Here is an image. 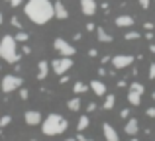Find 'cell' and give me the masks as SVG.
<instances>
[{"mask_svg": "<svg viewBox=\"0 0 155 141\" xmlns=\"http://www.w3.org/2000/svg\"><path fill=\"white\" fill-rule=\"evenodd\" d=\"M24 14L38 26L53 20V2L51 0H28L24 4Z\"/></svg>", "mask_w": 155, "mask_h": 141, "instance_id": "cell-1", "label": "cell"}, {"mask_svg": "<svg viewBox=\"0 0 155 141\" xmlns=\"http://www.w3.org/2000/svg\"><path fill=\"white\" fill-rule=\"evenodd\" d=\"M67 127H69V122H67V118H63L61 114H49L41 122L43 135H49V137L65 133V131H67Z\"/></svg>", "mask_w": 155, "mask_h": 141, "instance_id": "cell-2", "label": "cell"}, {"mask_svg": "<svg viewBox=\"0 0 155 141\" xmlns=\"http://www.w3.org/2000/svg\"><path fill=\"white\" fill-rule=\"evenodd\" d=\"M0 57L6 63H10V65L20 63L22 55L18 53V43H16L14 35H4V37L0 39Z\"/></svg>", "mask_w": 155, "mask_h": 141, "instance_id": "cell-3", "label": "cell"}, {"mask_svg": "<svg viewBox=\"0 0 155 141\" xmlns=\"http://www.w3.org/2000/svg\"><path fill=\"white\" fill-rule=\"evenodd\" d=\"M22 86H24V79L20 75H6L2 79V82H0V88H2V92H6V94H10V92H14V90H20Z\"/></svg>", "mask_w": 155, "mask_h": 141, "instance_id": "cell-4", "label": "cell"}, {"mask_svg": "<svg viewBox=\"0 0 155 141\" xmlns=\"http://www.w3.org/2000/svg\"><path fill=\"white\" fill-rule=\"evenodd\" d=\"M73 67V61H71V57H57V59H53L51 61V69L55 75H67V71Z\"/></svg>", "mask_w": 155, "mask_h": 141, "instance_id": "cell-5", "label": "cell"}, {"mask_svg": "<svg viewBox=\"0 0 155 141\" xmlns=\"http://www.w3.org/2000/svg\"><path fill=\"white\" fill-rule=\"evenodd\" d=\"M53 47H55V51L61 53V57H73L77 53V47H73L67 39H61V37H57L53 41Z\"/></svg>", "mask_w": 155, "mask_h": 141, "instance_id": "cell-6", "label": "cell"}, {"mask_svg": "<svg viewBox=\"0 0 155 141\" xmlns=\"http://www.w3.org/2000/svg\"><path fill=\"white\" fill-rule=\"evenodd\" d=\"M136 61V57L134 55H116V57H112L110 59V63H112V67L116 71H120V69H128L132 63Z\"/></svg>", "mask_w": 155, "mask_h": 141, "instance_id": "cell-7", "label": "cell"}, {"mask_svg": "<svg viewBox=\"0 0 155 141\" xmlns=\"http://www.w3.org/2000/svg\"><path fill=\"white\" fill-rule=\"evenodd\" d=\"M24 122H26L28 126H41L43 116H41V112H38V110H28L26 114H24Z\"/></svg>", "mask_w": 155, "mask_h": 141, "instance_id": "cell-8", "label": "cell"}, {"mask_svg": "<svg viewBox=\"0 0 155 141\" xmlns=\"http://www.w3.org/2000/svg\"><path fill=\"white\" fill-rule=\"evenodd\" d=\"M53 18H57V20H67L69 18V10L61 0L53 2Z\"/></svg>", "mask_w": 155, "mask_h": 141, "instance_id": "cell-9", "label": "cell"}, {"mask_svg": "<svg viewBox=\"0 0 155 141\" xmlns=\"http://www.w3.org/2000/svg\"><path fill=\"white\" fill-rule=\"evenodd\" d=\"M102 135H104L106 141H120V135H118V131L114 130V126H112V123H108V122L102 123Z\"/></svg>", "mask_w": 155, "mask_h": 141, "instance_id": "cell-10", "label": "cell"}, {"mask_svg": "<svg viewBox=\"0 0 155 141\" xmlns=\"http://www.w3.org/2000/svg\"><path fill=\"white\" fill-rule=\"evenodd\" d=\"M81 10L84 16H94L98 10V4H96V0H81Z\"/></svg>", "mask_w": 155, "mask_h": 141, "instance_id": "cell-11", "label": "cell"}, {"mask_svg": "<svg viewBox=\"0 0 155 141\" xmlns=\"http://www.w3.org/2000/svg\"><path fill=\"white\" fill-rule=\"evenodd\" d=\"M137 131H140V122H137L136 118H130L124 126V133L126 135H136Z\"/></svg>", "mask_w": 155, "mask_h": 141, "instance_id": "cell-12", "label": "cell"}, {"mask_svg": "<svg viewBox=\"0 0 155 141\" xmlns=\"http://www.w3.org/2000/svg\"><path fill=\"white\" fill-rule=\"evenodd\" d=\"M88 88H91L96 96H106V84L102 80H92V82L88 84Z\"/></svg>", "mask_w": 155, "mask_h": 141, "instance_id": "cell-13", "label": "cell"}, {"mask_svg": "<svg viewBox=\"0 0 155 141\" xmlns=\"http://www.w3.org/2000/svg\"><path fill=\"white\" fill-rule=\"evenodd\" d=\"M47 72H49V63L47 61H39L38 63V80H45Z\"/></svg>", "mask_w": 155, "mask_h": 141, "instance_id": "cell-14", "label": "cell"}, {"mask_svg": "<svg viewBox=\"0 0 155 141\" xmlns=\"http://www.w3.org/2000/svg\"><path fill=\"white\" fill-rule=\"evenodd\" d=\"M134 22H136V20H134L132 16H128V14L118 16L116 18V26L118 27H130V26H134Z\"/></svg>", "mask_w": 155, "mask_h": 141, "instance_id": "cell-15", "label": "cell"}, {"mask_svg": "<svg viewBox=\"0 0 155 141\" xmlns=\"http://www.w3.org/2000/svg\"><path fill=\"white\" fill-rule=\"evenodd\" d=\"M96 37H98L100 43H112V39H114L112 35L104 30V27H96Z\"/></svg>", "mask_w": 155, "mask_h": 141, "instance_id": "cell-16", "label": "cell"}, {"mask_svg": "<svg viewBox=\"0 0 155 141\" xmlns=\"http://www.w3.org/2000/svg\"><path fill=\"white\" fill-rule=\"evenodd\" d=\"M88 126H91V118H88V116H81V118H79V123H77V131H79V133H83Z\"/></svg>", "mask_w": 155, "mask_h": 141, "instance_id": "cell-17", "label": "cell"}, {"mask_svg": "<svg viewBox=\"0 0 155 141\" xmlns=\"http://www.w3.org/2000/svg\"><path fill=\"white\" fill-rule=\"evenodd\" d=\"M128 102H130V106H140V104H141V94L130 90L128 92Z\"/></svg>", "mask_w": 155, "mask_h": 141, "instance_id": "cell-18", "label": "cell"}, {"mask_svg": "<svg viewBox=\"0 0 155 141\" xmlns=\"http://www.w3.org/2000/svg\"><path fill=\"white\" fill-rule=\"evenodd\" d=\"M114 104H116V96H114V94H106V96H104V104H102V108H104V110H112Z\"/></svg>", "mask_w": 155, "mask_h": 141, "instance_id": "cell-19", "label": "cell"}, {"mask_svg": "<svg viewBox=\"0 0 155 141\" xmlns=\"http://www.w3.org/2000/svg\"><path fill=\"white\" fill-rule=\"evenodd\" d=\"M81 106H83V104H81V98H71V100L67 102V108H69L71 112H79Z\"/></svg>", "mask_w": 155, "mask_h": 141, "instance_id": "cell-20", "label": "cell"}, {"mask_svg": "<svg viewBox=\"0 0 155 141\" xmlns=\"http://www.w3.org/2000/svg\"><path fill=\"white\" fill-rule=\"evenodd\" d=\"M87 90H88V84H84V82H75L73 84V92H75V94H84Z\"/></svg>", "mask_w": 155, "mask_h": 141, "instance_id": "cell-21", "label": "cell"}, {"mask_svg": "<svg viewBox=\"0 0 155 141\" xmlns=\"http://www.w3.org/2000/svg\"><path fill=\"white\" fill-rule=\"evenodd\" d=\"M130 90L137 92V94H143V92H145V86H143L141 82H137V80H134V82L130 84Z\"/></svg>", "mask_w": 155, "mask_h": 141, "instance_id": "cell-22", "label": "cell"}, {"mask_svg": "<svg viewBox=\"0 0 155 141\" xmlns=\"http://www.w3.org/2000/svg\"><path fill=\"white\" fill-rule=\"evenodd\" d=\"M14 39H16V43H26V41H28V39H30V35H28V34H26V31H22V30H20V31H18V34H16V35H14Z\"/></svg>", "mask_w": 155, "mask_h": 141, "instance_id": "cell-23", "label": "cell"}, {"mask_svg": "<svg viewBox=\"0 0 155 141\" xmlns=\"http://www.w3.org/2000/svg\"><path fill=\"white\" fill-rule=\"evenodd\" d=\"M141 34L140 31H128V34L124 35V39H128V41H134V39H140Z\"/></svg>", "mask_w": 155, "mask_h": 141, "instance_id": "cell-24", "label": "cell"}, {"mask_svg": "<svg viewBox=\"0 0 155 141\" xmlns=\"http://www.w3.org/2000/svg\"><path fill=\"white\" fill-rule=\"evenodd\" d=\"M10 122H12V116H2V118H0V130L10 126Z\"/></svg>", "mask_w": 155, "mask_h": 141, "instance_id": "cell-25", "label": "cell"}, {"mask_svg": "<svg viewBox=\"0 0 155 141\" xmlns=\"http://www.w3.org/2000/svg\"><path fill=\"white\" fill-rule=\"evenodd\" d=\"M10 22H12V26H14V27H18V30H22V22H20V20L16 18V16H12V20H10Z\"/></svg>", "mask_w": 155, "mask_h": 141, "instance_id": "cell-26", "label": "cell"}, {"mask_svg": "<svg viewBox=\"0 0 155 141\" xmlns=\"http://www.w3.org/2000/svg\"><path fill=\"white\" fill-rule=\"evenodd\" d=\"M28 96H30V92H28L26 88H20V98H22V100H28Z\"/></svg>", "mask_w": 155, "mask_h": 141, "instance_id": "cell-27", "label": "cell"}, {"mask_svg": "<svg viewBox=\"0 0 155 141\" xmlns=\"http://www.w3.org/2000/svg\"><path fill=\"white\" fill-rule=\"evenodd\" d=\"M149 79L155 80V63H151V65H149Z\"/></svg>", "mask_w": 155, "mask_h": 141, "instance_id": "cell-28", "label": "cell"}, {"mask_svg": "<svg viewBox=\"0 0 155 141\" xmlns=\"http://www.w3.org/2000/svg\"><path fill=\"white\" fill-rule=\"evenodd\" d=\"M137 2H140V6L143 8V10H147V8H149V0H137Z\"/></svg>", "mask_w": 155, "mask_h": 141, "instance_id": "cell-29", "label": "cell"}, {"mask_svg": "<svg viewBox=\"0 0 155 141\" xmlns=\"http://www.w3.org/2000/svg\"><path fill=\"white\" fill-rule=\"evenodd\" d=\"M120 118H122V120H126V118H130V110H126V108H124V110H122V112H120Z\"/></svg>", "mask_w": 155, "mask_h": 141, "instance_id": "cell-30", "label": "cell"}, {"mask_svg": "<svg viewBox=\"0 0 155 141\" xmlns=\"http://www.w3.org/2000/svg\"><path fill=\"white\" fill-rule=\"evenodd\" d=\"M145 114L149 116V118H155V108L151 106V108H147V110H145Z\"/></svg>", "mask_w": 155, "mask_h": 141, "instance_id": "cell-31", "label": "cell"}, {"mask_svg": "<svg viewBox=\"0 0 155 141\" xmlns=\"http://www.w3.org/2000/svg\"><path fill=\"white\" fill-rule=\"evenodd\" d=\"M6 2L10 4V6H14V8H16V6H20V4H22V0H6Z\"/></svg>", "mask_w": 155, "mask_h": 141, "instance_id": "cell-32", "label": "cell"}, {"mask_svg": "<svg viewBox=\"0 0 155 141\" xmlns=\"http://www.w3.org/2000/svg\"><path fill=\"white\" fill-rule=\"evenodd\" d=\"M87 110H88V112H94V110H98V106H96L94 102H91V104L87 106Z\"/></svg>", "mask_w": 155, "mask_h": 141, "instance_id": "cell-33", "label": "cell"}, {"mask_svg": "<svg viewBox=\"0 0 155 141\" xmlns=\"http://www.w3.org/2000/svg\"><path fill=\"white\" fill-rule=\"evenodd\" d=\"M77 141H92V139H88V137H84L83 133H77Z\"/></svg>", "mask_w": 155, "mask_h": 141, "instance_id": "cell-34", "label": "cell"}, {"mask_svg": "<svg viewBox=\"0 0 155 141\" xmlns=\"http://www.w3.org/2000/svg\"><path fill=\"white\" fill-rule=\"evenodd\" d=\"M87 30H88V31H96V26H94L92 22H88V24H87Z\"/></svg>", "mask_w": 155, "mask_h": 141, "instance_id": "cell-35", "label": "cell"}, {"mask_svg": "<svg viewBox=\"0 0 155 141\" xmlns=\"http://www.w3.org/2000/svg\"><path fill=\"white\" fill-rule=\"evenodd\" d=\"M88 57H98V51L96 49H88Z\"/></svg>", "mask_w": 155, "mask_h": 141, "instance_id": "cell-36", "label": "cell"}, {"mask_svg": "<svg viewBox=\"0 0 155 141\" xmlns=\"http://www.w3.org/2000/svg\"><path fill=\"white\" fill-rule=\"evenodd\" d=\"M143 27H145V30H153V27H155V26H153V24H151V22H145V24H143Z\"/></svg>", "mask_w": 155, "mask_h": 141, "instance_id": "cell-37", "label": "cell"}, {"mask_svg": "<svg viewBox=\"0 0 155 141\" xmlns=\"http://www.w3.org/2000/svg\"><path fill=\"white\" fill-rule=\"evenodd\" d=\"M67 80H69V76H67V75H61V79H59V82H61V84H65Z\"/></svg>", "mask_w": 155, "mask_h": 141, "instance_id": "cell-38", "label": "cell"}, {"mask_svg": "<svg viewBox=\"0 0 155 141\" xmlns=\"http://www.w3.org/2000/svg\"><path fill=\"white\" fill-rule=\"evenodd\" d=\"M22 53H24V55H28V53H31V49H30V47H26V45H24V47H22Z\"/></svg>", "mask_w": 155, "mask_h": 141, "instance_id": "cell-39", "label": "cell"}, {"mask_svg": "<svg viewBox=\"0 0 155 141\" xmlns=\"http://www.w3.org/2000/svg\"><path fill=\"white\" fill-rule=\"evenodd\" d=\"M110 59H112V57H102L100 61H102V65H108V63H110Z\"/></svg>", "mask_w": 155, "mask_h": 141, "instance_id": "cell-40", "label": "cell"}, {"mask_svg": "<svg viewBox=\"0 0 155 141\" xmlns=\"http://www.w3.org/2000/svg\"><path fill=\"white\" fill-rule=\"evenodd\" d=\"M98 75H100V76H104V75H106V69H104V67H102V69H98Z\"/></svg>", "mask_w": 155, "mask_h": 141, "instance_id": "cell-41", "label": "cell"}, {"mask_svg": "<svg viewBox=\"0 0 155 141\" xmlns=\"http://www.w3.org/2000/svg\"><path fill=\"white\" fill-rule=\"evenodd\" d=\"M149 51H151V53H155V43H151V45H149Z\"/></svg>", "mask_w": 155, "mask_h": 141, "instance_id": "cell-42", "label": "cell"}, {"mask_svg": "<svg viewBox=\"0 0 155 141\" xmlns=\"http://www.w3.org/2000/svg\"><path fill=\"white\" fill-rule=\"evenodd\" d=\"M2 22H4V18H2V14H0V26H2Z\"/></svg>", "mask_w": 155, "mask_h": 141, "instance_id": "cell-43", "label": "cell"}, {"mask_svg": "<svg viewBox=\"0 0 155 141\" xmlns=\"http://www.w3.org/2000/svg\"><path fill=\"white\" fill-rule=\"evenodd\" d=\"M151 98H153V100H155V90H153V94H151Z\"/></svg>", "mask_w": 155, "mask_h": 141, "instance_id": "cell-44", "label": "cell"}, {"mask_svg": "<svg viewBox=\"0 0 155 141\" xmlns=\"http://www.w3.org/2000/svg\"><path fill=\"white\" fill-rule=\"evenodd\" d=\"M65 141H77V139H65Z\"/></svg>", "mask_w": 155, "mask_h": 141, "instance_id": "cell-45", "label": "cell"}, {"mask_svg": "<svg viewBox=\"0 0 155 141\" xmlns=\"http://www.w3.org/2000/svg\"><path fill=\"white\" fill-rule=\"evenodd\" d=\"M132 141H137V139H132Z\"/></svg>", "mask_w": 155, "mask_h": 141, "instance_id": "cell-46", "label": "cell"}, {"mask_svg": "<svg viewBox=\"0 0 155 141\" xmlns=\"http://www.w3.org/2000/svg\"><path fill=\"white\" fill-rule=\"evenodd\" d=\"M0 133H2V131H0Z\"/></svg>", "mask_w": 155, "mask_h": 141, "instance_id": "cell-47", "label": "cell"}]
</instances>
